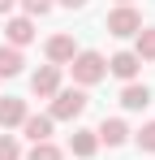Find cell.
<instances>
[{
    "label": "cell",
    "instance_id": "cell-1",
    "mask_svg": "<svg viewBox=\"0 0 155 160\" xmlns=\"http://www.w3.org/2000/svg\"><path fill=\"white\" fill-rule=\"evenodd\" d=\"M69 74H73V87H82V91H91V87H99L103 78H108V56L95 52V48H78V56L65 65Z\"/></svg>",
    "mask_w": 155,
    "mask_h": 160
},
{
    "label": "cell",
    "instance_id": "cell-2",
    "mask_svg": "<svg viewBox=\"0 0 155 160\" xmlns=\"http://www.w3.org/2000/svg\"><path fill=\"white\" fill-rule=\"evenodd\" d=\"M86 108H91V95H86L82 87H60L48 100V117L56 126H60V121H65V126H78V117H82Z\"/></svg>",
    "mask_w": 155,
    "mask_h": 160
},
{
    "label": "cell",
    "instance_id": "cell-3",
    "mask_svg": "<svg viewBox=\"0 0 155 160\" xmlns=\"http://www.w3.org/2000/svg\"><path fill=\"white\" fill-rule=\"evenodd\" d=\"M103 30H108L112 39H134V35L142 30V13H138L134 4H116V9H108Z\"/></svg>",
    "mask_w": 155,
    "mask_h": 160
},
{
    "label": "cell",
    "instance_id": "cell-4",
    "mask_svg": "<svg viewBox=\"0 0 155 160\" xmlns=\"http://www.w3.org/2000/svg\"><path fill=\"white\" fill-rule=\"evenodd\" d=\"M35 39H39L35 18H26V13H9V18H4V43H9V48L22 52V48H30Z\"/></svg>",
    "mask_w": 155,
    "mask_h": 160
},
{
    "label": "cell",
    "instance_id": "cell-5",
    "mask_svg": "<svg viewBox=\"0 0 155 160\" xmlns=\"http://www.w3.org/2000/svg\"><path fill=\"white\" fill-rule=\"evenodd\" d=\"M60 87H65V69H60V65H39V69L30 74V95H35V100H52Z\"/></svg>",
    "mask_w": 155,
    "mask_h": 160
},
{
    "label": "cell",
    "instance_id": "cell-6",
    "mask_svg": "<svg viewBox=\"0 0 155 160\" xmlns=\"http://www.w3.org/2000/svg\"><path fill=\"white\" fill-rule=\"evenodd\" d=\"M43 56H48V65H69L78 56V43H73V35H65V30H56V35H48L43 39Z\"/></svg>",
    "mask_w": 155,
    "mask_h": 160
},
{
    "label": "cell",
    "instance_id": "cell-7",
    "mask_svg": "<svg viewBox=\"0 0 155 160\" xmlns=\"http://www.w3.org/2000/svg\"><path fill=\"white\" fill-rule=\"evenodd\" d=\"M129 121L125 117H103L99 126H95V138H99V147H125L129 143Z\"/></svg>",
    "mask_w": 155,
    "mask_h": 160
},
{
    "label": "cell",
    "instance_id": "cell-8",
    "mask_svg": "<svg viewBox=\"0 0 155 160\" xmlns=\"http://www.w3.org/2000/svg\"><path fill=\"white\" fill-rule=\"evenodd\" d=\"M108 74L121 82H138V74H142V61L134 56V48H121V52L108 56Z\"/></svg>",
    "mask_w": 155,
    "mask_h": 160
},
{
    "label": "cell",
    "instance_id": "cell-9",
    "mask_svg": "<svg viewBox=\"0 0 155 160\" xmlns=\"http://www.w3.org/2000/svg\"><path fill=\"white\" fill-rule=\"evenodd\" d=\"M30 117V104H26L22 95H4L0 100V130H22V121Z\"/></svg>",
    "mask_w": 155,
    "mask_h": 160
},
{
    "label": "cell",
    "instance_id": "cell-10",
    "mask_svg": "<svg viewBox=\"0 0 155 160\" xmlns=\"http://www.w3.org/2000/svg\"><path fill=\"white\" fill-rule=\"evenodd\" d=\"M52 134H56V121H52L48 112H30L22 121V138L26 143H48Z\"/></svg>",
    "mask_w": 155,
    "mask_h": 160
},
{
    "label": "cell",
    "instance_id": "cell-11",
    "mask_svg": "<svg viewBox=\"0 0 155 160\" xmlns=\"http://www.w3.org/2000/svg\"><path fill=\"white\" fill-rule=\"evenodd\" d=\"M147 104H151V87L147 82H125L121 87V108L125 112H142Z\"/></svg>",
    "mask_w": 155,
    "mask_h": 160
},
{
    "label": "cell",
    "instance_id": "cell-12",
    "mask_svg": "<svg viewBox=\"0 0 155 160\" xmlns=\"http://www.w3.org/2000/svg\"><path fill=\"white\" fill-rule=\"evenodd\" d=\"M69 152H73L78 160H91L95 152H99V138H95V130H86V126H73V134H69Z\"/></svg>",
    "mask_w": 155,
    "mask_h": 160
},
{
    "label": "cell",
    "instance_id": "cell-13",
    "mask_svg": "<svg viewBox=\"0 0 155 160\" xmlns=\"http://www.w3.org/2000/svg\"><path fill=\"white\" fill-rule=\"evenodd\" d=\"M22 69H26V56L9 43H0V78H17Z\"/></svg>",
    "mask_w": 155,
    "mask_h": 160
},
{
    "label": "cell",
    "instance_id": "cell-14",
    "mask_svg": "<svg viewBox=\"0 0 155 160\" xmlns=\"http://www.w3.org/2000/svg\"><path fill=\"white\" fill-rule=\"evenodd\" d=\"M134 56H138L142 65L155 61V26H142L138 35H134Z\"/></svg>",
    "mask_w": 155,
    "mask_h": 160
},
{
    "label": "cell",
    "instance_id": "cell-15",
    "mask_svg": "<svg viewBox=\"0 0 155 160\" xmlns=\"http://www.w3.org/2000/svg\"><path fill=\"white\" fill-rule=\"evenodd\" d=\"M129 138H134V147H138V152L155 156V117H151V121H142V126H138V130L129 134Z\"/></svg>",
    "mask_w": 155,
    "mask_h": 160
},
{
    "label": "cell",
    "instance_id": "cell-16",
    "mask_svg": "<svg viewBox=\"0 0 155 160\" xmlns=\"http://www.w3.org/2000/svg\"><path fill=\"white\" fill-rule=\"evenodd\" d=\"M22 160H65V147H60V143H30V152H26Z\"/></svg>",
    "mask_w": 155,
    "mask_h": 160
},
{
    "label": "cell",
    "instance_id": "cell-17",
    "mask_svg": "<svg viewBox=\"0 0 155 160\" xmlns=\"http://www.w3.org/2000/svg\"><path fill=\"white\" fill-rule=\"evenodd\" d=\"M17 4H22L26 18H35V22H39V18H48L52 9H56V0H17Z\"/></svg>",
    "mask_w": 155,
    "mask_h": 160
},
{
    "label": "cell",
    "instance_id": "cell-18",
    "mask_svg": "<svg viewBox=\"0 0 155 160\" xmlns=\"http://www.w3.org/2000/svg\"><path fill=\"white\" fill-rule=\"evenodd\" d=\"M22 138L17 134H0V160H22Z\"/></svg>",
    "mask_w": 155,
    "mask_h": 160
},
{
    "label": "cell",
    "instance_id": "cell-19",
    "mask_svg": "<svg viewBox=\"0 0 155 160\" xmlns=\"http://www.w3.org/2000/svg\"><path fill=\"white\" fill-rule=\"evenodd\" d=\"M56 4H60V9H86L91 0H56Z\"/></svg>",
    "mask_w": 155,
    "mask_h": 160
},
{
    "label": "cell",
    "instance_id": "cell-20",
    "mask_svg": "<svg viewBox=\"0 0 155 160\" xmlns=\"http://www.w3.org/2000/svg\"><path fill=\"white\" fill-rule=\"evenodd\" d=\"M13 9H17V0H0V18H9Z\"/></svg>",
    "mask_w": 155,
    "mask_h": 160
},
{
    "label": "cell",
    "instance_id": "cell-21",
    "mask_svg": "<svg viewBox=\"0 0 155 160\" xmlns=\"http://www.w3.org/2000/svg\"><path fill=\"white\" fill-rule=\"evenodd\" d=\"M116 4H134V0H116Z\"/></svg>",
    "mask_w": 155,
    "mask_h": 160
}]
</instances>
